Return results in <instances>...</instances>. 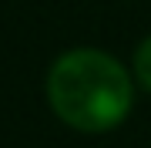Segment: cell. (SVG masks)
Here are the masks:
<instances>
[{
  "mask_svg": "<svg viewBox=\"0 0 151 148\" xmlns=\"http://www.w3.org/2000/svg\"><path fill=\"white\" fill-rule=\"evenodd\" d=\"M47 101L67 128L101 135L128 118L134 81L111 54L97 47H77L50 64Z\"/></svg>",
  "mask_w": 151,
  "mask_h": 148,
  "instance_id": "1",
  "label": "cell"
},
{
  "mask_svg": "<svg viewBox=\"0 0 151 148\" xmlns=\"http://www.w3.org/2000/svg\"><path fill=\"white\" fill-rule=\"evenodd\" d=\"M134 77L145 91H151V37H145L134 51Z\"/></svg>",
  "mask_w": 151,
  "mask_h": 148,
  "instance_id": "2",
  "label": "cell"
}]
</instances>
